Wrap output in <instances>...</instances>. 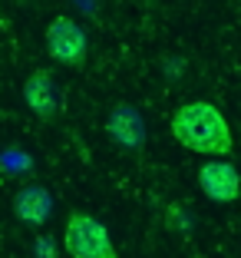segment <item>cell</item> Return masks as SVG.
Segmentation results:
<instances>
[{
	"mask_svg": "<svg viewBox=\"0 0 241 258\" xmlns=\"http://www.w3.org/2000/svg\"><path fill=\"white\" fill-rule=\"evenodd\" d=\"M172 136L185 149L202 156H228L234 149V136L228 129V119L218 106L208 99H189L172 113Z\"/></svg>",
	"mask_w": 241,
	"mask_h": 258,
	"instance_id": "obj_1",
	"label": "cell"
},
{
	"mask_svg": "<svg viewBox=\"0 0 241 258\" xmlns=\"http://www.w3.org/2000/svg\"><path fill=\"white\" fill-rule=\"evenodd\" d=\"M63 245H66L69 258H119L106 225L86 212H73L66 219Z\"/></svg>",
	"mask_w": 241,
	"mask_h": 258,
	"instance_id": "obj_2",
	"label": "cell"
},
{
	"mask_svg": "<svg viewBox=\"0 0 241 258\" xmlns=\"http://www.w3.org/2000/svg\"><path fill=\"white\" fill-rule=\"evenodd\" d=\"M46 53L63 67H83L86 53H90V40L86 30L73 17H56L46 27Z\"/></svg>",
	"mask_w": 241,
	"mask_h": 258,
	"instance_id": "obj_3",
	"label": "cell"
},
{
	"mask_svg": "<svg viewBox=\"0 0 241 258\" xmlns=\"http://www.w3.org/2000/svg\"><path fill=\"white\" fill-rule=\"evenodd\" d=\"M106 136L122 152H139L145 146V122L132 103H116L106 116Z\"/></svg>",
	"mask_w": 241,
	"mask_h": 258,
	"instance_id": "obj_4",
	"label": "cell"
},
{
	"mask_svg": "<svg viewBox=\"0 0 241 258\" xmlns=\"http://www.w3.org/2000/svg\"><path fill=\"white\" fill-rule=\"evenodd\" d=\"M198 189L218 205H228L241 196V175L231 162H225V156L218 159H208L198 169Z\"/></svg>",
	"mask_w": 241,
	"mask_h": 258,
	"instance_id": "obj_5",
	"label": "cell"
},
{
	"mask_svg": "<svg viewBox=\"0 0 241 258\" xmlns=\"http://www.w3.org/2000/svg\"><path fill=\"white\" fill-rule=\"evenodd\" d=\"M23 99H27V109L43 122H50L63 106L60 103V86H56V80H53L46 70H33V73L27 76V83H23Z\"/></svg>",
	"mask_w": 241,
	"mask_h": 258,
	"instance_id": "obj_6",
	"label": "cell"
},
{
	"mask_svg": "<svg viewBox=\"0 0 241 258\" xmlns=\"http://www.w3.org/2000/svg\"><path fill=\"white\" fill-rule=\"evenodd\" d=\"M14 215L23 225H33V228L46 225L53 215V192L46 185H37V182L20 185L14 196Z\"/></svg>",
	"mask_w": 241,
	"mask_h": 258,
	"instance_id": "obj_7",
	"label": "cell"
},
{
	"mask_svg": "<svg viewBox=\"0 0 241 258\" xmlns=\"http://www.w3.org/2000/svg\"><path fill=\"white\" fill-rule=\"evenodd\" d=\"M166 225L169 228H175V232H189L192 228V215L182 209V205H166Z\"/></svg>",
	"mask_w": 241,
	"mask_h": 258,
	"instance_id": "obj_8",
	"label": "cell"
},
{
	"mask_svg": "<svg viewBox=\"0 0 241 258\" xmlns=\"http://www.w3.org/2000/svg\"><path fill=\"white\" fill-rule=\"evenodd\" d=\"M33 258H60L53 235H37V242H33Z\"/></svg>",
	"mask_w": 241,
	"mask_h": 258,
	"instance_id": "obj_9",
	"label": "cell"
},
{
	"mask_svg": "<svg viewBox=\"0 0 241 258\" xmlns=\"http://www.w3.org/2000/svg\"><path fill=\"white\" fill-rule=\"evenodd\" d=\"M182 70H185V60H179V56H169L166 60V73L169 76H179Z\"/></svg>",
	"mask_w": 241,
	"mask_h": 258,
	"instance_id": "obj_10",
	"label": "cell"
}]
</instances>
